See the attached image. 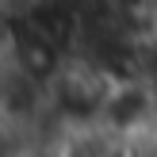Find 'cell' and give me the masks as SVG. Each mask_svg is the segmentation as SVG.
<instances>
[{
	"label": "cell",
	"instance_id": "obj_1",
	"mask_svg": "<svg viewBox=\"0 0 157 157\" xmlns=\"http://www.w3.org/2000/svg\"><path fill=\"white\" fill-rule=\"evenodd\" d=\"M8 42H12V23H8L4 15H0V50H4Z\"/></svg>",
	"mask_w": 157,
	"mask_h": 157
}]
</instances>
